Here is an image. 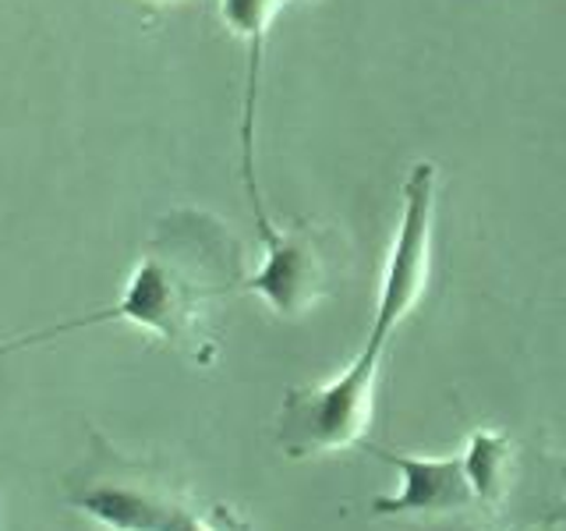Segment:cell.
Wrapping results in <instances>:
<instances>
[{
	"instance_id": "5b68a950",
	"label": "cell",
	"mask_w": 566,
	"mask_h": 531,
	"mask_svg": "<svg viewBox=\"0 0 566 531\" xmlns=\"http://www.w3.org/2000/svg\"><path fill=\"white\" fill-rule=\"evenodd\" d=\"M432 220H436V164H418L403 181V212L397 241L389 248L376 323L365 347L386 351L389 336L421 301L432 273Z\"/></svg>"
},
{
	"instance_id": "8992f818",
	"label": "cell",
	"mask_w": 566,
	"mask_h": 531,
	"mask_svg": "<svg viewBox=\"0 0 566 531\" xmlns=\"http://www.w3.org/2000/svg\"><path fill=\"white\" fill-rule=\"evenodd\" d=\"M265 241L262 270L244 280L248 294L270 301V309L283 319L305 315L326 294L329 266L318 244V230L308 220H294L287 227H262Z\"/></svg>"
},
{
	"instance_id": "ba28073f",
	"label": "cell",
	"mask_w": 566,
	"mask_h": 531,
	"mask_svg": "<svg viewBox=\"0 0 566 531\" xmlns=\"http://www.w3.org/2000/svg\"><path fill=\"white\" fill-rule=\"evenodd\" d=\"M291 0H223V22L248 43V88H244V121H241V174L248 199L255 209V223L265 227L270 217L262 209V191L255 185V100H259V71H262V46L273 18Z\"/></svg>"
},
{
	"instance_id": "9c48e42d",
	"label": "cell",
	"mask_w": 566,
	"mask_h": 531,
	"mask_svg": "<svg viewBox=\"0 0 566 531\" xmlns=\"http://www.w3.org/2000/svg\"><path fill=\"white\" fill-rule=\"evenodd\" d=\"M464 531H489V528H464Z\"/></svg>"
},
{
	"instance_id": "52a82bcc",
	"label": "cell",
	"mask_w": 566,
	"mask_h": 531,
	"mask_svg": "<svg viewBox=\"0 0 566 531\" xmlns=\"http://www.w3.org/2000/svg\"><path fill=\"white\" fill-rule=\"evenodd\" d=\"M382 460H389L400 478L403 489L397 496H379L368 510L376 518H460V513L482 510L478 507V492L471 486L464 454L453 457H415L397 450H371Z\"/></svg>"
},
{
	"instance_id": "6da1fadb",
	"label": "cell",
	"mask_w": 566,
	"mask_h": 531,
	"mask_svg": "<svg viewBox=\"0 0 566 531\" xmlns=\"http://www.w3.org/2000/svg\"><path fill=\"white\" fill-rule=\"evenodd\" d=\"M244 280V252L234 230L206 209H170L167 217H159L146 252L138 256V266L124 283V294L111 309L11 341L0 347V354H11L67 330L120 319V323L149 330L164 344L188 354L195 365H209L217 358L212 305L241 291Z\"/></svg>"
},
{
	"instance_id": "277c9868",
	"label": "cell",
	"mask_w": 566,
	"mask_h": 531,
	"mask_svg": "<svg viewBox=\"0 0 566 531\" xmlns=\"http://www.w3.org/2000/svg\"><path fill=\"white\" fill-rule=\"evenodd\" d=\"M464 460L478 507L492 513L500 528L566 521V475L542 482V468L553 465L556 457L542 454L531 460L517 439L478 429L471 433Z\"/></svg>"
},
{
	"instance_id": "7a4b0ae2",
	"label": "cell",
	"mask_w": 566,
	"mask_h": 531,
	"mask_svg": "<svg viewBox=\"0 0 566 531\" xmlns=\"http://www.w3.org/2000/svg\"><path fill=\"white\" fill-rule=\"evenodd\" d=\"M64 500L111 531H244L220 503H206L164 460L132 457L103 433L64 475Z\"/></svg>"
},
{
	"instance_id": "3957f363",
	"label": "cell",
	"mask_w": 566,
	"mask_h": 531,
	"mask_svg": "<svg viewBox=\"0 0 566 531\" xmlns=\"http://www.w3.org/2000/svg\"><path fill=\"white\" fill-rule=\"evenodd\" d=\"M382 354L361 347L340 376L326 383L291 386L276 418V442L291 460L323 457L358 447L376 415Z\"/></svg>"
}]
</instances>
